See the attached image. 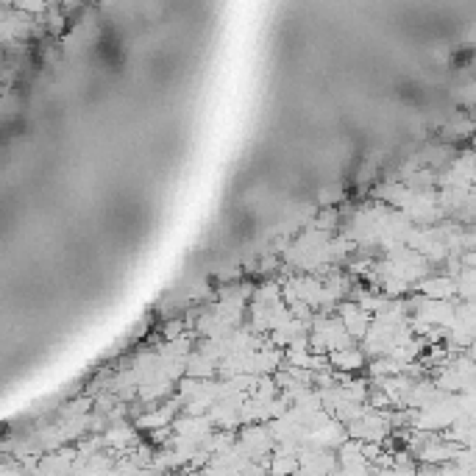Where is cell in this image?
Returning <instances> with one entry per match:
<instances>
[{"mask_svg": "<svg viewBox=\"0 0 476 476\" xmlns=\"http://www.w3.org/2000/svg\"><path fill=\"white\" fill-rule=\"evenodd\" d=\"M332 362L337 365V368H343V370H354L362 365V354H359L354 346H346V349H340V351H332Z\"/></svg>", "mask_w": 476, "mask_h": 476, "instance_id": "cell-2", "label": "cell"}, {"mask_svg": "<svg viewBox=\"0 0 476 476\" xmlns=\"http://www.w3.org/2000/svg\"><path fill=\"white\" fill-rule=\"evenodd\" d=\"M340 320L346 323V329L351 332V337H365L370 323H373V315L362 306V303H346L340 309Z\"/></svg>", "mask_w": 476, "mask_h": 476, "instance_id": "cell-1", "label": "cell"}]
</instances>
